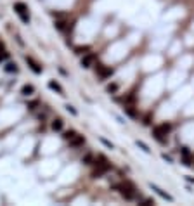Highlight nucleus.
I'll return each mask as SVG.
<instances>
[{
	"instance_id": "obj_1",
	"label": "nucleus",
	"mask_w": 194,
	"mask_h": 206,
	"mask_svg": "<svg viewBox=\"0 0 194 206\" xmlns=\"http://www.w3.org/2000/svg\"><path fill=\"white\" fill-rule=\"evenodd\" d=\"M94 165H95V170L92 172V178H101L104 173H108L109 170H111V165H109V161L106 159V156H102V154H99V156L95 158Z\"/></svg>"
},
{
	"instance_id": "obj_2",
	"label": "nucleus",
	"mask_w": 194,
	"mask_h": 206,
	"mask_svg": "<svg viewBox=\"0 0 194 206\" xmlns=\"http://www.w3.org/2000/svg\"><path fill=\"white\" fill-rule=\"evenodd\" d=\"M113 189L118 191L120 194L123 196L125 199H128V201H132V199L137 196V189H135V185L132 184V182H127V180L121 182V184H115V185H113Z\"/></svg>"
},
{
	"instance_id": "obj_3",
	"label": "nucleus",
	"mask_w": 194,
	"mask_h": 206,
	"mask_svg": "<svg viewBox=\"0 0 194 206\" xmlns=\"http://www.w3.org/2000/svg\"><path fill=\"white\" fill-rule=\"evenodd\" d=\"M172 130V125L170 123H161V125H156L153 128V133H154V139L160 140V142H165L166 140V135L170 133Z\"/></svg>"
},
{
	"instance_id": "obj_4",
	"label": "nucleus",
	"mask_w": 194,
	"mask_h": 206,
	"mask_svg": "<svg viewBox=\"0 0 194 206\" xmlns=\"http://www.w3.org/2000/svg\"><path fill=\"white\" fill-rule=\"evenodd\" d=\"M14 11L18 12V16L21 18V21L24 23V24L30 23V12H28V5L26 4H23V2H16V4H14Z\"/></svg>"
},
{
	"instance_id": "obj_5",
	"label": "nucleus",
	"mask_w": 194,
	"mask_h": 206,
	"mask_svg": "<svg viewBox=\"0 0 194 206\" xmlns=\"http://www.w3.org/2000/svg\"><path fill=\"white\" fill-rule=\"evenodd\" d=\"M95 73L99 75V78H109V76L113 75V69L109 66H106V64H102V63H97L95 64Z\"/></svg>"
},
{
	"instance_id": "obj_6",
	"label": "nucleus",
	"mask_w": 194,
	"mask_h": 206,
	"mask_svg": "<svg viewBox=\"0 0 194 206\" xmlns=\"http://www.w3.org/2000/svg\"><path fill=\"white\" fill-rule=\"evenodd\" d=\"M24 59H26L28 66H30L31 69H33V73H37V75H40V73L43 71V69H42V66H40V64H38V63H37V61H35V59H33V57H31V56H26V57H24Z\"/></svg>"
},
{
	"instance_id": "obj_7",
	"label": "nucleus",
	"mask_w": 194,
	"mask_h": 206,
	"mask_svg": "<svg viewBox=\"0 0 194 206\" xmlns=\"http://www.w3.org/2000/svg\"><path fill=\"white\" fill-rule=\"evenodd\" d=\"M94 61H95V54H85V56L82 57V66L83 68H92Z\"/></svg>"
},
{
	"instance_id": "obj_8",
	"label": "nucleus",
	"mask_w": 194,
	"mask_h": 206,
	"mask_svg": "<svg viewBox=\"0 0 194 206\" xmlns=\"http://www.w3.org/2000/svg\"><path fill=\"white\" fill-rule=\"evenodd\" d=\"M83 144H85V137H83V135L76 133L73 139H69V146L71 147H80V146H83Z\"/></svg>"
},
{
	"instance_id": "obj_9",
	"label": "nucleus",
	"mask_w": 194,
	"mask_h": 206,
	"mask_svg": "<svg viewBox=\"0 0 194 206\" xmlns=\"http://www.w3.org/2000/svg\"><path fill=\"white\" fill-rule=\"evenodd\" d=\"M151 189H153V191L156 192L158 196H161V198H163V199H166V201H173V198H172V196L168 194V192H165L163 189H160V187H158V185L151 184Z\"/></svg>"
},
{
	"instance_id": "obj_10",
	"label": "nucleus",
	"mask_w": 194,
	"mask_h": 206,
	"mask_svg": "<svg viewBox=\"0 0 194 206\" xmlns=\"http://www.w3.org/2000/svg\"><path fill=\"white\" fill-rule=\"evenodd\" d=\"M48 88L56 90V92H57L59 95H64V90H63V87H61L59 83L56 82V80H50V82H48Z\"/></svg>"
},
{
	"instance_id": "obj_11",
	"label": "nucleus",
	"mask_w": 194,
	"mask_h": 206,
	"mask_svg": "<svg viewBox=\"0 0 194 206\" xmlns=\"http://www.w3.org/2000/svg\"><path fill=\"white\" fill-rule=\"evenodd\" d=\"M35 92V87L31 85V83H26V85H23V88H21V94L24 95V97H28V95H31Z\"/></svg>"
},
{
	"instance_id": "obj_12",
	"label": "nucleus",
	"mask_w": 194,
	"mask_h": 206,
	"mask_svg": "<svg viewBox=\"0 0 194 206\" xmlns=\"http://www.w3.org/2000/svg\"><path fill=\"white\" fill-rule=\"evenodd\" d=\"M63 125H64V121L61 120V118H56V120L50 123V128H52L54 132H61L63 130Z\"/></svg>"
},
{
	"instance_id": "obj_13",
	"label": "nucleus",
	"mask_w": 194,
	"mask_h": 206,
	"mask_svg": "<svg viewBox=\"0 0 194 206\" xmlns=\"http://www.w3.org/2000/svg\"><path fill=\"white\" fill-rule=\"evenodd\" d=\"M90 52V47L89 45H76L75 47V54H78V56H85V54Z\"/></svg>"
},
{
	"instance_id": "obj_14",
	"label": "nucleus",
	"mask_w": 194,
	"mask_h": 206,
	"mask_svg": "<svg viewBox=\"0 0 194 206\" xmlns=\"http://www.w3.org/2000/svg\"><path fill=\"white\" fill-rule=\"evenodd\" d=\"M4 69H5V73H18L19 71V68H18V64L16 63H7Z\"/></svg>"
},
{
	"instance_id": "obj_15",
	"label": "nucleus",
	"mask_w": 194,
	"mask_h": 206,
	"mask_svg": "<svg viewBox=\"0 0 194 206\" xmlns=\"http://www.w3.org/2000/svg\"><path fill=\"white\" fill-rule=\"evenodd\" d=\"M82 161L85 163V165H94V161H95V156H94L92 153H87L85 156L82 158Z\"/></svg>"
},
{
	"instance_id": "obj_16",
	"label": "nucleus",
	"mask_w": 194,
	"mask_h": 206,
	"mask_svg": "<svg viewBox=\"0 0 194 206\" xmlns=\"http://www.w3.org/2000/svg\"><path fill=\"white\" fill-rule=\"evenodd\" d=\"M75 135H76L75 130H66V132H63V139L64 140H69V139H73Z\"/></svg>"
},
{
	"instance_id": "obj_17",
	"label": "nucleus",
	"mask_w": 194,
	"mask_h": 206,
	"mask_svg": "<svg viewBox=\"0 0 194 206\" xmlns=\"http://www.w3.org/2000/svg\"><path fill=\"white\" fill-rule=\"evenodd\" d=\"M106 90H108V94H116L118 92V83H109L106 87Z\"/></svg>"
},
{
	"instance_id": "obj_18",
	"label": "nucleus",
	"mask_w": 194,
	"mask_h": 206,
	"mask_svg": "<svg viewBox=\"0 0 194 206\" xmlns=\"http://www.w3.org/2000/svg\"><path fill=\"white\" fill-rule=\"evenodd\" d=\"M38 106H40V101H30L28 102V109H30V111H35Z\"/></svg>"
},
{
	"instance_id": "obj_19",
	"label": "nucleus",
	"mask_w": 194,
	"mask_h": 206,
	"mask_svg": "<svg viewBox=\"0 0 194 206\" xmlns=\"http://www.w3.org/2000/svg\"><path fill=\"white\" fill-rule=\"evenodd\" d=\"M135 144H137V146L140 147V149L144 151V153H151V149H149V147H147V144H144V142H142V140H137V142H135Z\"/></svg>"
},
{
	"instance_id": "obj_20",
	"label": "nucleus",
	"mask_w": 194,
	"mask_h": 206,
	"mask_svg": "<svg viewBox=\"0 0 194 206\" xmlns=\"http://www.w3.org/2000/svg\"><path fill=\"white\" fill-rule=\"evenodd\" d=\"M125 111H127L132 118H135V116H137V114H135V111H134V106H125Z\"/></svg>"
},
{
	"instance_id": "obj_21",
	"label": "nucleus",
	"mask_w": 194,
	"mask_h": 206,
	"mask_svg": "<svg viewBox=\"0 0 194 206\" xmlns=\"http://www.w3.org/2000/svg\"><path fill=\"white\" fill-rule=\"evenodd\" d=\"M153 204H154V201H153V199H144L140 206H153Z\"/></svg>"
},
{
	"instance_id": "obj_22",
	"label": "nucleus",
	"mask_w": 194,
	"mask_h": 206,
	"mask_svg": "<svg viewBox=\"0 0 194 206\" xmlns=\"http://www.w3.org/2000/svg\"><path fill=\"white\" fill-rule=\"evenodd\" d=\"M66 109H68V111L71 113V114H75V116H76V114H78V113H76V109L73 108V106H71V104H68V106H66Z\"/></svg>"
},
{
	"instance_id": "obj_23",
	"label": "nucleus",
	"mask_w": 194,
	"mask_h": 206,
	"mask_svg": "<svg viewBox=\"0 0 194 206\" xmlns=\"http://www.w3.org/2000/svg\"><path fill=\"white\" fill-rule=\"evenodd\" d=\"M101 142H102V144H104V146H108V147H109V149H113V147H115V146H113V144H111V142H109V140H106V139H101Z\"/></svg>"
},
{
	"instance_id": "obj_24",
	"label": "nucleus",
	"mask_w": 194,
	"mask_h": 206,
	"mask_svg": "<svg viewBox=\"0 0 194 206\" xmlns=\"http://www.w3.org/2000/svg\"><path fill=\"white\" fill-rule=\"evenodd\" d=\"M7 57H9V52H5V50H4V52L0 54V63H2V61H5Z\"/></svg>"
},
{
	"instance_id": "obj_25",
	"label": "nucleus",
	"mask_w": 194,
	"mask_h": 206,
	"mask_svg": "<svg viewBox=\"0 0 194 206\" xmlns=\"http://www.w3.org/2000/svg\"><path fill=\"white\" fill-rule=\"evenodd\" d=\"M144 123L146 125H151V114H146V116H144Z\"/></svg>"
},
{
	"instance_id": "obj_26",
	"label": "nucleus",
	"mask_w": 194,
	"mask_h": 206,
	"mask_svg": "<svg viewBox=\"0 0 194 206\" xmlns=\"http://www.w3.org/2000/svg\"><path fill=\"white\" fill-rule=\"evenodd\" d=\"M163 158H165V159H166L168 163H172V158H170V156H166V154H163Z\"/></svg>"
},
{
	"instance_id": "obj_27",
	"label": "nucleus",
	"mask_w": 194,
	"mask_h": 206,
	"mask_svg": "<svg viewBox=\"0 0 194 206\" xmlns=\"http://www.w3.org/2000/svg\"><path fill=\"white\" fill-rule=\"evenodd\" d=\"M187 180H189V182H194V178H192V177H187Z\"/></svg>"
},
{
	"instance_id": "obj_28",
	"label": "nucleus",
	"mask_w": 194,
	"mask_h": 206,
	"mask_svg": "<svg viewBox=\"0 0 194 206\" xmlns=\"http://www.w3.org/2000/svg\"><path fill=\"white\" fill-rule=\"evenodd\" d=\"M2 47H4V45H2V42H0V49H2Z\"/></svg>"
}]
</instances>
